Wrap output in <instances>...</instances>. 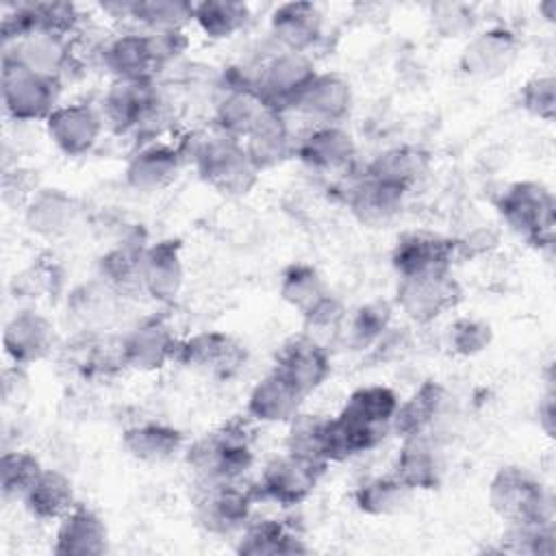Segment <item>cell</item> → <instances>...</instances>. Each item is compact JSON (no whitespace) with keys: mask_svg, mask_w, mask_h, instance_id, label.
<instances>
[{"mask_svg":"<svg viewBox=\"0 0 556 556\" xmlns=\"http://www.w3.org/2000/svg\"><path fill=\"white\" fill-rule=\"evenodd\" d=\"M287 426H289V432L285 439V452L328 467L324 456L328 417L298 413Z\"/></svg>","mask_w":556,"mask_h":556,"instance_id":"c3c4849f","label":"cell"},{"mask_svg":"<svg viewBox=\"0 0 556 556\" xmlns=\"http://www.w3.org/2000/svg\"><path fill=\"white\" fill-rule=\"evenodd\" d=\"M445 341L456 356H478L493 343V328L480 317H458L447 326Z\"/></svg>","mask_w":556,"mask_h":556,"instance_id":"816d5d0a","label":"cell"},{"mask_svg":"<svg viewBox=\"0 0 556 556\" xmlns=\"http://www.w3.org/2000/svg\"><path fill=\"white\" fill-rule=\"evenodd\" d=\"M432 28L445 39L467 37L476 26V11L465 2H434L430 4Z\"/></svg>","mask_w":556,"mask_h":556,"instance_id":"db71d44e","label":"cell"},{"mask_svg":"<svg viewBox=\"0 0 556 556\" xmlns=\"http://www.w3.org/2000/svg\"><path fill=\"white\" fill-rule=\"evenodd\" d=\"M43 126L59 152L65 156H85L98 146L106 124L100 106L89 102H67L59 104Z\"/></svg>","mask_w":556,"mask_h":556,"instance_id":"9a60e30c","label":"cell"},{"mask_svg":"<svg viewBox=\"0 0 556 556\" xmlns=\"http://www.w3.org/2000/svg\"><path fill=\"white\" fill-rule=\"evenodd\" d=\"M26 228L48 241L67 237L80 219V202L65 189L41 187L22 211Z\"/></svg>","mask_w":556,"mask_h":556,"instance_id":"d4e9b609","label":"cell"},{"mask_svg":"<svg viewBox=\"0 0 556 556\" xmlns=\"http://www.w3.org/2000/svg\"><path fill=\"white\" fill-rule=\"evenodd\" d=\"M393 306L389 302H367L348 315V324L343 330L345 343L352 350H367L374 348L391 328Z\"/></svg>","mask_w":556,"mask_h":556,"instance_id":"7dc6e473","label":"cell"},{"mask_svg":"<svg viewBox=\"0 0 556 556\" xmlns=\"http://www.w3.org/2000/svg\"><path fill=\"white\" fill-rule=\"evenodd\" d=\"M400 404L397 393L384 384L354 389L341 410L328 417L324 456L326 463H343L378 447L391 434V421Z\"/></svg>","mask_w":556,"mask_h":556,"instance_id":"6da1fadb","label":"cell"},{"mask_svg":"<svg viewBox=\"0 0 556 556\" xmlns=\"http://www.w3.org/2000/svg\"><path fill=\"white\" fill-rule=\"evenodd\" d=\"M278 293H280L285 304H289L300 315H304L308 308H313L330 291H328L326 280L321 278V274L313 265L291 263L280 274Z\"/></svg>","mask_w":556,"mask_h":556,"instance_id":"ee69618b","label":"cell"},{"mask_svg":"<svg viewBox=\"0 0 556 556\" xmlns=\"http://www.w3.org/2000/svg\"><path fill=\"white\" fill-rule=\"evenodd\" d=\"M345 324H348V308L332 293L321 298L313 308H308L302 315V332L315 339L317 343H321L324 348H328L332 341L343 337Z\"/></svg>","mask_w":556,"mask_h":556,"instance_id":"681fc988","label":"cell"},{"mask_svg":"<svg viewBox=\"0 0 556 556\" xmlns=\"http://www.w3.org/2000/svg\"><path fill=\"white\" fill-rule=\"evenodd\" d=\"M61 348L54 324L35 308L15 311L2 330V350L9 363L33 367Z\"/></svg>","mask_w":556,"mask_h":556,"instance_id":"7c38bea8","label":"cell"},{"mask_svg":"<svg viewBox=\"0 0 556 556\" xmlns=\"http://www.w3.org/2000/svg\"><path fill=\"white\" fill-rule=\"evenodd\" d=\"M59 352L67 369L83 380H98L111 376L119 367L126 369L119 352V339L111 345L104 332H74Z\"/></svg>","mask_w":556,"mask_h":556,"instance_id":"f1b7e54d","label":"cell"},{"mask_svg":"<svg viewBox=\"0 0 556 556\" xmlns=\"http://www.w3.org/2000/svg\"><path fill=\"white\" fill-rule=\"evenodd\" d=\"M159 98L154 78H113L102 93L100 113L113 132H135Z\"/></svg>","mask_w":556,"mask_h":556,"instance_id":"e0dca14e","label":"cell"},{"mask_svg":"<svg viewBox=\"0 0 556 556\" xmlns=\"http://www.w3.org/2000/svg\"><path fill=\"white\" fill-rule=\"evenodd\" d=\"M502 222L523 237L536 250H547L554 243V193L536 180L510 182L495 200Z\"/></svg>","mask_w":556,"mask_h":556,"instance_id":"5b68a950","label":"cell"},{"mask_svg":"<svg viewBox=\"0 0 556 556\" xmlns=\"http://www.w3.org/2000/svg\"><path fill=\"white\" fill-rule=\"evenodd\" d=\"M248 361V352L241 341L224 330H200L187 339H180L176 363L189 371L230 380Z\"/></svg>","mask_w":556,"mask_h":556,"instance_id":"9c48e42d","label":"cell"},{"mask_svg":"<svg viewBox=\"0 0 556 556\" xmlns=\"http://www.w3.org/2000/svg\"><path fill=\"white\" fill-rule=\"evenodd\" d=\"M328 348L304 332L289 337L276 352L274 371L285 376L304 397L315 393L330 376Z\"/></svg>","mask_w":556,"mask_h":556,"instance_id":"ac0fdd59","label":"cell"},{"mask_svg":"<svg viewBox=\"0 0 556 556\" xmlns=\"http://www.w3.org/2000/svg\"><path fill=\"white\" fill-rule=\"evenodd\" d=\"M180 339L165 315H150L135 324L122 339L119 352L126 369L150 374L176 363Z\"/></svg>","mask_w":556,"mask_h":556,"instance_id":"8fae6325","label":"cell"},{"mask_svg":"<svg viewBox=\"0 0 556 556\" xmlns=\"http://www.w3.org/2000/svg\"><path fill=\"white\" fill-rule=\"evenodd\" d=\"M195 486V519L206 532L217 536L239 534L252 519V506L258 502L254 486H243L241 480Z\"/></svg>","mask_w":556,"mask_h":556,"instance_id":"ba28073f","label":"cell"},{"mask_svg":"<svg viewBox=\"0 0 556 556\" xmlns=\"http://www.w3.org/2000/svg\"><path fill=\"white\" fill-rule=\"evenodd\" d=\"M185 463L193 473L195 484L243 480L254 465L248 426L241 421H228L202 434L185 447Z\"/></svg>","mask_w":556,"mask_h":556,"instance_id":"3957f363","label":"cell"},{"mask_svg":"<svg viewBox=\"0 0 556 556\" xmlns=\"http://www.w3.org/2000/svg\"><path fill=\"white\" fill-rule=\"evenodd\" d=\"M413 491L393 473L365 480L354 491V504L363 515L389 517L406 508Z\"/></svg>","mask_w":556,"mask_h":556,"instance_id":"b9f144b4","label":"cell"},{"mask_svg":"<svg viewBox=\"0 0 556 556\" xmlns=\"http://www.w3.org/2000/svg\"><path fill=\"white\" fill-rule=\"evenodd\" d=\"M324 471L326 465L285 452L263 467L254 493L258 500L274 502L282 508L298 506L313 495Z\"/></svg>","mask_w":556,"mask_h":556,"instance_id":"30bf717a","label":"cell"},{"mask_svg":"<svg viewBox=\"0 0 556 556\" xmlns=\"http://www.w3.org/2000/svg\"><path fill=\"white\" fill-rule=\"evenodd\" d=\"M274 106L258 93L252 76H235L226 83L213 109L215 132L243 141Z\"/></svg>","mask_w":556,"mask_h":556,"instance_id":"2e32d148","label":"cell"},{"mask_svg":"<svg viewBox=\"0 0 556 556\" xmlns=\"http://www.w3.org/2000/svg\"><path fill=\"white\" fill-rule=\"evenodd\" d=\"M250 22V7L239 0H202L193 2V24L204 37L224 41L243 30Z\"/></svg>","mask_w":556,"mask_h":556,"instance_id":"60d3db41","label":"cell"},{"mask_svg":"<svg viewBox=\"0 0 556 556\" xmlns=\"http://www.w3.org/2000/svg\"><path fill=\"white\" fill-rule=\"evenodd\" d=\"M185 163V154L174 143L161 139L141 143L126 165V185L141 193L163 191L176 182Z\"/></svg>","mask_w":556,"mask_h":556,"instance_id":"44dd1931","label":"cell"},{"mask_svg":"<svg viewBox=\"0 0 556 556\" xmlns=\"http://www.w3.org/2000/svg\"><path fill=\"white\" fill-rule=\"evenodd\" d=\"M56 556H102L109 552V528L104 519L87 504H76L56 521L54 545Z\"/></svg>","mask_w":556,"mask_h":556,"instance_id":"83f0119b","label":"cell"},{"mask_svg":"<svg viewBox=\"0 0 556 556\" xmlns=\"http://www.w3.org/2000/svg\"><path fill=\"white\" fill-rule=\"evenodd\" d=\"M30 397V378L28 367L9 363L2 369V400L7 406H22Z\"/></svg>","mask_w":556,"mask_h":556,"instance_id":"9f6ffc18","label":"cell"},{"mask_svg":"<svg viewBox=\"0 0 556 556\" xmlns=\"http://www.w3.org/2000/svg\"><path fill=\"white\" fill-rule=\"evenodd\" d=\"M315 74L317 67L308 52L278 50L258 67L252 83L267 104L287 111Z\"/></svg>","mask_w":556,"mask_h":556,"instance_id":"4fadbf2b","label":"cell"},{"mask_svg":"<svg viewBox=\"0 0 556 556\" xmlns=\"http://www.w3.org/2000/svg\"><path fill=\"white\" fill-rule=\"evenodd\" d=\"M539 428L545 432V437H554L556 432V406H554V391L549 389L543 400L539 402Z\"/></svg>","mask_w":556,"mask_h":556,"instance_id":"6f0895ef","label":"cell"},{"mask_svg":"<svg viewBox=\"0 0 556 556\" xmlns=\"http://www.w3.org/2000/svg\"><path fill=\"white\" fill-rule=\"evenodd\" d=\"M458 243L452 237L434 232H406L391 252V265L400 278L428 271L452 269L458 256Z\"/></svg>","mask_w":556,"mask_h":556,"instance_id":"ffe728a7","label":"cell"},{"mask_svg":"<svg viewBox=\"0 0 556 556\" xmlns=\"http://www.w3.org/2000/svg\"><path fill=\"white\" fill-rule=\"evenodd\" d=\"M393 476H397L413 493L432 491L441 486L443 463L430 434L402 439V447L393 460Z\"/></svg>","mask_w":556,"mask_h":556,"instance_id":"836d02e7","label":"cell"},{"mask_svg":"<svg viewBox=\"0 0 556 556\" xmlns=\"http://www.w3.org/2000/svg\"><path fill=\"white\" fill-rule=\"evenodd\" d=\"M22 504L26 513L37 521H59L78 504V500L70 476L46 467Z\"/></svg>","mask_w":556,"mask_h":556,"instance_id":"ab89813d","label":"cell"},{"mask_svg":"<svg viewBox=\"0 0 556 556\" xmlns=\"http://www.w3.org/2000/svg\"><path fill=\"white\" fill-rule=\"evenodd\" d=\"M143 295L159 304H174L185 285V263L180 239H161L148 243L141 267Z\"/></svg>","mask_w":556,"mask_h":556,"instance_id":"7402d4cb","label":"cell"},{"mask_svg":"<svg viewBox=\"0 0 556 556\" xmlns=\"http://www.w3.org/2000/svg\"><path fill=\"white\" fill-rule=\"evenodd\" d=\"M191 137V146L178 143V148L213 191L224 198H243L256 187L261 172L245 152L243 141L222 132Z\"/></svg>","mask_w":556,"mask_h":556,"instance_id":"7a4b0ae2","label":"cell"},{"mask_svg":"<svg viewBox=\"0 0 556 556\" xmlns=\"http://www.w3.org/2000/svg\"><path fill=\"white\" fill-rule=\"evenodd\" d=\"M2 54L15 59L17 63L26 65L28 70L59 78L70 72V67L76 61V48H74V37L56 35L50 30H35L20 41L2 48Z\"/></svg>","mask_w":556,"mask_h":556,"instance_id":"603a6c76","label":"cell"},{"mask_svg":"<svg viewBox=\"0 0 556 556\" xmlns=\"http://www.w3.org/2000/svg\"><path fill=\"white\" fill-rule=\"evenodd\" d=\"M130 22L146 33H178L193 22V2L187 0H132Z\"/></svg>","mask_w":556,"mask_h":556,"instance_id":"7bdbcfd3","label":"cell"},{"mask_svg":"<svg viewBox=\"0 0 556 556\" xmlns=\"http://www.w3.org/2000/svg\"><path fill=\"white\" fill-rule=\"evenodd\" d=\"M98 59L113 78H154L161 70L146 30H126L106 39L98 50Z\"/></svg>","mask_w":556,"mask_h":556,"instance_id":"4316f807","label":"cell"},{"mask_svg":"<svg viewBox=\"0 0 556 556\" xmlns=\"http://www.w3.org/2000/svg\"><path fill=\"white\" fill-rule=\"evenodd\" d=\"M486 500L506 526L554 521L552 493L536 473L521 465H502L489 480Z\"/></svg>","mask_w":556,"mask_h":556,"instance_id":"277c9868","label":"cell"},{"mask_svg":"<svg viewBox=\"0 0 556 556\" xmlns=\"http://www.w3.org/2000/svg\"><path fill=\"white\" fill-rule=\"evenodd\" d=\"M39 456L30 450H7L0 456V491L4 502H22L43 473Z\"/></svg>","mask_w":556,"mask_h":556,"instance_id":"bcb514c9","label":"cell"},{"mask_svg":"<svg viewBox=\"0 0 556 556\" xmlns=\"http://www.w3.org/2000/svg\"><path fill=\"white\" fill-rule=\"evenodd\" d=\"M354 102L352 85L337 72H317L293 100L291 111L315 122V126H341Z\"/></svg>","mask_w":556,"mask_h":556,"instance_id":"d6986e66","label":"cell"},{"mask_svg":"<svg viewBox=\"0 0 556 556\" xmlns=\"http://www.w3.org/2000/svg\"><path fill=\"white\" fill-rule=\"evenodd\" d=\"M235 552L243 556H295L306 554L308 547L291 523L263 517L245 523V528L239 532Z\"/></svg>","mask_w":556,"mask_h":556,"instance_id":"e575fe53","label":"cell"},{"mask_svg":"<svg viewBox=\"0 0 556 556\" xmlns=\"http://www.w3.org/2000/svg\"><path fill=\"white\" fill-rule=\"evenodd\" d=\"M554 521L549 523H510L502 536L500 552L523 556H549L554 552Z\"/></svg>","mask_w":556,"mask_h":556,"instance_id":"f907efd6","label":"cell"},{"mask_svg":"<svg viewBox=\"0 0 556 556\" xmlns=\"http://www.w3.org/2000/svg\"><path fill=\"white\" fill-rule=\"evenodd\" d=\"M124 452L146 465H159L185 452V434L172 424L139 421L122 432Z\"/></svg>","mask_w":556,"mask_h":556,"instance_id":"d590c367","label":"cell"},{"mask_svg":"<svg viewBox=\"0 0 556 556\" xmlns=\"http://www.w3.org/2000/svg\"><path fill=\"white\" fill-rule=\"evenodd\" d=\"M428 154L415 146H393L376 154L363 169L365 176L408 193L413 185L426 174Z\"/></svg>","mask_w":556,"mask_h":556,"instance_id":"f35d334b","label":"cell"},{"mask_svg":"<svg viewBox=\"0 0 556 556\" xmlns=\"http://www.w3.org/2000/svg\"><path fill=\"white\" fill-rule=\"evenodd\" d=\"M41 189L37 172L15 165L11 169H4L2 174V202L9 208L24 211L30 198Z\"/></svg>","mask_w":556,"mask_h":556,"instance_id":"11a10c76","label":"cell"},{"mask_svg":"<svg viewBox=\"0 0 556 556\" xmlns=\"http://www.w3.org/2000/svg\"><path fill=\"white\" fill-rule=\"evenodd\" d=\"M404 191L361 174L345 189V204L361 224L378 228L387 226L397 217L404 204Z\"/></svg>","mask_w":556,"mask_h":556,"instance_id":"d6a6232c","label":"cell"},{"mask_svg":"<svg viewBox=\"0 0 556 556\" xmlns=\"http://www.w3.org/2000/svg\"><path fill=\"white\" fill-rule=\"evenodd\" d=\"M295 156L315 174H343L356 161V143L343 126H313L298 141Z\"/></svg>","mask_w":556,"mask_h":556,"instance_id":"cb8c5ba5","label":"cell"},{"mask_svg":"<svg viewBox=\"0 0 556 556\" xmlns=\"http://www.w3.org/2000/svg\"><path fill=\"white\" fill-rule=\"evenodd\" d=\"M243 146L256 169L263 174L265 169L278 167L287 159L295 156L298 141L291 135L289 122L285 119V111L271 109L243 139Z\"/></svg>","mask_w":556,"mask_h":556,"instance_id":"8d00e7d4","label":"cell"},{"mask_svg":"<svg viewBox=\"0 0 556 556\" xmlns=\"http://www.w3.org/2000/svg\"><path fill=\"white\" fill-rule=\"evenodd\" d=\"M63 80L50 78L28 70L15 59L2 54V72H0V89H2V106L9 119L17 124L46 122L52 111L61 104Z\"/></svg>","mask_w":556,"mask_h":556,"instance_id":"8992f818","label":"cell"},{"mask_svg":"<svg viewBox=\"0 0 556 556\" xmlns=\"http://www.w3.org/2000/svg\"><path fill=\"white\" fill-rule=\"evenodd\" d=\"M146 248L148 243L141 232L126 235L122 241H117L100 256L96 278H100L119 298H132L137 293H143L141 267Z\"/></svg>","mask_w":556,"mask_h":556,"instance_id":"f546056e","label":"cell"},{"mask_svg":"<svg viewBox=\"0 0 556 556\" xmlns=\"http://www.w3.org/2000/svg\"><path fill=\"white\" fill-rule=\"evenodd\" d=\"M393 302L413 324L426 326L463 302V285L452 269L404 276L397 280Z\"/></svg>","mask_w":556,"mask_h":556,"instance_id":"52a82bcc","label":"cell"},{"mask_svg":"<svg viewBox=\"0 0 556 556\" xmlns=\"http://www.w3.org/2000/svg\"><path fill=\"white\" fill-rule=\"evenodd\" d=\"M447 400L450 393L441 382L424 380L406 400H400L391 421V432L400 439L430 434L437 419L443 415Z\"/></svg>","mask_w":556,"mask_h":556,"instance_id":"4dcf8cb0","label":"cell"},{"mask_svg":"<svg viewBox=\"0 0 556 556\" xmlns=\"http://www.w3.org/2000/svg\"><path fill=\"white\" fill-rule=\"evenodd\" d=\"M63 269L52 254H39L11 278V291L20 300H43L59 295Z\"/></svg>","mask_w":556,"mask_h":556,"instance_id":"f6af8a7d","label":"cell"},{"mask_svg":"<svg viewBox=\"0 0 556 556\" xmlns=\"http://www.w3.org/2000/svg\"><path fill=\"white\" fill-rule=\"evenodd\" d=\"M269 33L280 50L311 52L324 37V13L308 0L282 2L269 15Z\"/></svg>","mask_w":556,"mask_h":556,"instance_id":"484cf974","label":"cell"},{"mask_svg":"<svg viewBox=\"0 0 556 556\" xmlns=\"http://www.w3.org/2000/svg\"><path fill=\"white\" fill-rule=\"evenodd\" d=\"M539 13L547 20V22H554L556 17V0H545L539 4Z\"/></svg>","mask_w":556,"mask_h":556,"instance_id":"680465c9","label":"cell"},{"mask_svg":"<svg viewBox=\"0 0 556 556\" xmlns=\"http://www.w3.org/2000/svg\"><path fill=\"white\" fill-rule=\"evenodd\" d=\"M521 41L517 33L504 26H491L465 43L458 56V67L463 74L480 80H493L504 76L519 59Z\"/></svg>","mask_w":556,"mask_h":556,"instance_id":"5bb4252c","label":"cell"},{"mask_svg":"<svg viewBox=\"0 0 556 556\" xmlns=\"http://www.w3.org/2000/svg\"><path fill=\"white\" fill-rule=\"evenodd\" d=\"M117 300L119 295L100 278L76 285L65 298L67 317L76 332H104V326L115 317Z\"/></svg>","mask_w":556,"mask_h":556,"instance_id":"74e56055","label":"cell"},{"mask_svg":"<svg viewBox=\"0 0 556 556\" xmlns=\"http://www.w3.org/2000/svg\"><path fill=\"white\" fill-rule=\"evenodd\" d=\"M519 106L534 119L552 124L556 117V80L552 74H536L530 76L519 93Z\"/></svg>","mask_w":556,"mask_h":556,"instance_id":"f5cc1de1","label":"cell"},{"mask_svg":"<svg viewBox=\"0 0 556 556\" xmlns=\"http://www.w3.org/2000/svg\"><path fill=\"white\" fill-rule=\"evenodd\" d=\"M306 397L278 371L263 376L248 393L245 413L258 424H289Z\"/></svg>","mask_w":556,"mask_h":556,"instance_id":"1f68e13d","label":"cell"}]
</instances>
